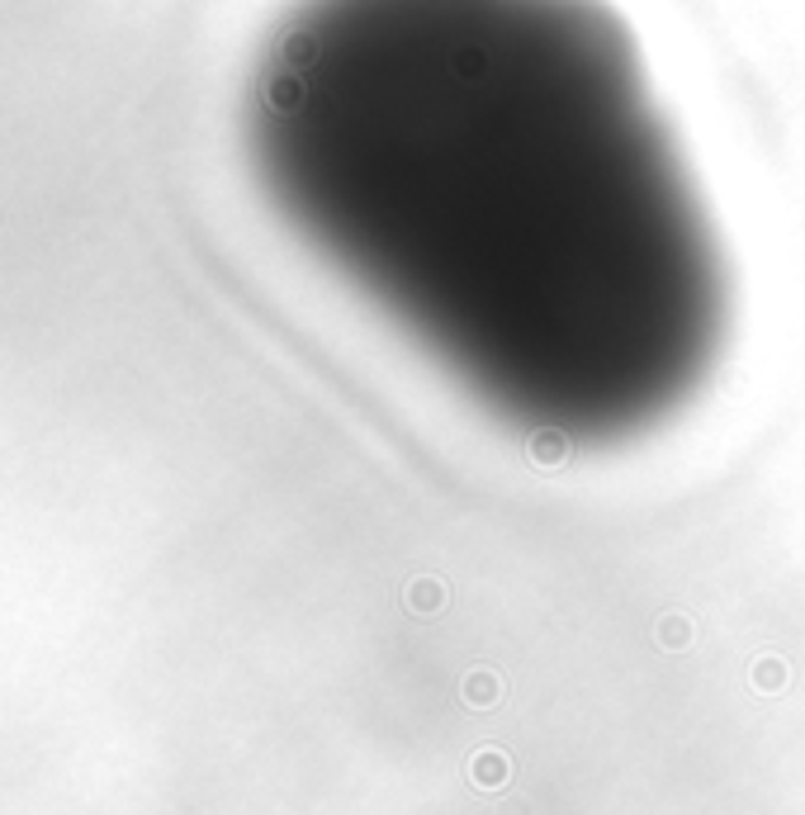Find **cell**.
<instances>
[{
  "mask_svg": "<svg viewBox=\"0 0 805 815\" xmlns=\"http://www.w3.org/2000/svg\"><path fill=\"white\" fill-rule=\"evenodd\" d=\"M261 100L336 276L508 432L630 446L716 380L725 242L606 0H314Z\"/></svg>",
  "mask_w": 805,
  "mask_h": 815,
  "instance_id": "obj_1",
  "label": "cell"
}]
</instances>
